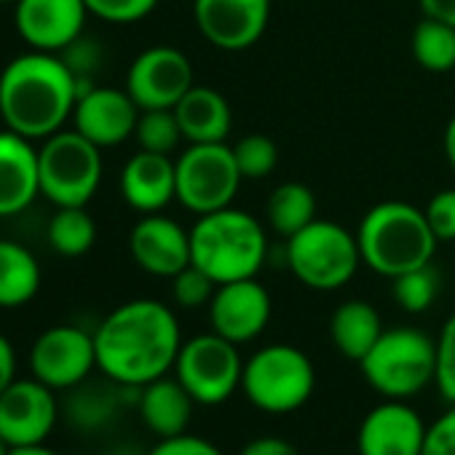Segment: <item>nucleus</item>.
<instances>
[{
  "label": "nucleus",
  "mask_w": 455,
  "mask_h": 455,
  "mask_svg": "<svg viewBox=\"0 0 455 455\" xmlns=\"http://www.w3.org/2000/svg\"><path fill=\"white\" fill-rule=\"evenodd\" d=\"M198 33L222 52L255 46L271 20V0H193Z\"/></svg>",
  "instance_id": "nucleus-13"
},
{
  "label": "nucleus",
  "mask_w": 455,
  "mask_h": 455,
  "mask_svg": "<svg viewBox=\"0 0 455 455\" xmlns=\"http://www.w3.org/2000/svg\"><path fill=\"white\" fill-rule=\"evenodd\" d=\"M193 86V65L174 46L145 49L126 73V92L140 110H174Z\"/></svg>",
  "instance_id": "nucleus-12"
},
{
  "label": "nucleus",
  "mask_w": 455,
  "mask_h": 455,
  "mask_svg": "<svg viewBox=\"0 0 455 455\" xmlns=\"http://www.w3.org/2000/svg\"><path fill=\"white\" fill-rule=\"evenodd\" d=\"M121 196L140 214H156L177 198V174L172 156L140 150L121 172Z\"/></svg>",
  "instance_id": "nucleus-21"
},
{
  "label": "nucleus",
  "mask_w": 455,
  "mask_h": 455,
  "mask_svg": "<svg viewBox=\"0 0 455 455\" xmlns=\"http://www.w3.org/2000/svg\"><path fill=\"white\" fill-rule=\"evenodd\" d=\"M380 335H383L380 314L367 300H346L335 308L330 319L332 346L338 348V354H343L351 362H362Z\"/></svg>",
  "instance_id": "nucleus-24"
},
{
  "label": "nucleus",
  "mask_w": 455,
  "mask_h": 455,
  "mask_svg": "<svg viewBox=\"0 0 455 455\" xmlns=\"http://www.w3.org/2000/svg\"><path fill=\"white\" fill-rule=\"evenodd\" d=\"M46 239L54 252L65 258H81L97 242V222L86 206H57V214L49 220Z\"/></svg>",
  "instance_id": "nucleus-27"
},
{
  "label": "nucleus",
  "mask_w": 455,
  "mask_h": 455,
  "mask_svg": "<svg viewBox=\"0 0 455 455\" xmlns=\"http://www.w3.org/2000/svg\"><path fill=\"white\" fill-rule=\"evenodd\" d=\"M140 121V108L126 89L92 86L86 89L73 110L76 132L92 140L97 148H116L134 137Z\"/></svg>",
  "instance_id": "nucleus-18"
},
{
  "label": "nucleus",
  "mask_w": 455,
  "mask_h": 455,
  "mask_svg": "<svg viewBox=\"0 0 455 455\" xmlns=\"http://www.w3.org/2000/svg\"><path fill=\"white\" fill-rule=\"evenodd\" d=\"M9 455H60L46 444H25V447H12Z\"/></svg>",
  "instance_id": "nucleus-44"
},
{
  "label": "nucleus",
  "mask_w": 455,
  "mask_h": 455,
  "mask_svg": "<svg viewBox=\"0 0 455 455\" xmlns=\"http://www.w3.org/2000/svg\"><path fill=\"white\" fill-rule=\"evenodd\" d=\"M423 455H455V404L428 423Z\"/></svg>",
  "instance_id": "nucleus-38"
},
{
  "label": "nucleus",
  "mask_w": 455,
  "mask_h": 455,
  "mask_svg": "<svg viewBox=\"0 0 455 455\" xmlns=\"http://www.w3.org/2000/svg\"><path fill=\"white\" fill-rule=\"evenodd\" d=\"M420 9H423V17H431L455 28V0H420Z\"/></svg>",
  "instance_id": "nucleus-42"
},
{
  "label": "nucleus",
  "mask_w": 455,
  "mask_h": 455,
  "mask_svg": "<svg viewBox=\"0 0 455 455\" xmlns=\"http://www.w3.org/2000/svg\"><path fill=\"white\" fill-rule=\"evenodd\" d=\"M12 452V447H9V442L4 439V436H0V455H9Z\"/></svg>",
  "instance_id": "nucleus-45"
},
{
  "label": "nucleus",
  "mask_w": 455,
  "mask_h": 455,
  "mask_svg": "<svg viewBox=\"0 0 455 455\" xmlns=\"http://www.w3.org/2000/svg\"><path fill=\"white\" fill-rule=\"evenodd\" d=\"M239 455H298V450L284 436H255L242 447Z\"/></svg>",
  "instance_id": "nucleus-40"
},
{
  "label": "nucleus",
  "mask_w": 455,
  "mask_h": 455,
  "mask_svg": "<svg viewBox=\"0 0 455 455\" xmlns=\"http://www.w3.org/2000/svg\"><path fill=\"white\" fill-rule=\"evenodd\" d=\"M244 359L239 346L217 332H204L182 343L174 362V378L196 404L217 407L242 388Z\"/></svg>",
  "instance_id": "nucleus-9"
},
{
  "label": "nucleus",
  "mask_w": 455,
  "mask_h": 455,
  "mask_svg": "<svg viewBox=\"0 0 455 455\" xmlns=\"http://www.w3.org/2000/svg\"><path fill=\"white\" fill-rule=\"evenodd\" d=\"M41 196V166L33 140L0 132V217L25 212Z\"/></svg>",
  "instance_id": "nucleus-20"
},
{
  "label": "nucleus",
  "mask_w": 455,
  "mask_h": 455,
  "mask_svg": "<svg viewBox=\"0 0 455 455\" xmlns=\"http://www.w3.org/2000/svg\"><path fill=\"white\" fill-rule=\"evenodd\" d=\"M84 386V383H81ZM73 394L68 404V415L81 428H100L116 412V394L108 388H81Z\"/></svg>",
  "instance_id": "nucleus-32"
},
{
  "label": "nucleus",
  "mask_w": 455,
  "mask_h": 455,
  "mask_svg": "<svg viewBox=\"0 0 455 455\" xmlns=\"http://www.w3.org/2000/svg\"><path fill=\"white\" fill-rule=\"evenodd\" d=\"M316 388V367L306 351L271 343L244 362L242 391L252 407L268 415H290L308 404Z\"/></svg>",
  "instance_id": "nucleus-6"
},
{
  "label": "nucleus",
  "mask_w": 455,
  "mask_h": 455,
  "mask_svg": "<svg viewBox=\"0 0 455 455\" xmlns=\"http://www.w3.org/2000/svg\"><path fill=\"white\" fill-rule=\"evenodd\" d=\"M41 290V266L33 252L12 239H0V308H22Z\"/></svg>",
  "instance_id": "nucleus-25"
},
{
  "label": "nucleus",
  "mask_w": 455,
  "mask_h": 455,
  "mask_svg": "<svg viewBox=\"0 0 455 455\" xmlns=\"http://www.w3.org/2000/svg\"><path fill=\"white\" fill-rule=\"evenodd\" d=\"M356 239L362 263L386 279L428 266L439 244L423 209L407 201L375 204L362 217Z\"/></svg>",
  "instance_id": "nucleus-4"
},
{
  "label": "nucleus",
  "mask_w": 455,
  "mask_h": 455,
  "mask_svg": "<svg viewBox=\"0 0 455 455\" xmlns=\"http://www.w3.org/2000/svg\"><path fill=\"white\" fill-rule=\"evenodd\" d=\"M434 386L447 404H455V314L436 335V378Z\"/></svg>",
  "instance_id": "nucleus-34"
},
{
  "label": "nucleus",
  "mask_w": 455,
  "mask_h": 455,
  "mask_svg": "<svg viewBox=\"0 0 455 455\" xmlns=\"http://www.w3.org/2000/svg\"><path fill=\"white\" fill-rule=\"evenodd\" d=\"M391 292H394V300L402 311L407 314H423L434 306L436 300V292H439V274L436 268L428 263V266H420V268H412L407 274H399L391 279Z\"/></svg>",
  "instance_id": "nucleus-29"
},
{
  "label": "nucleus",
  "mask_w": 455,
  "mask_h": 455,
  "mask_svg": "<svg viewBox=\"0 0 455 455\" xmlns=\"http://www.w3.org/2000/svg\"><path fill=\"white\" fill-rule=\"evenodd\" d=\"M217 284L212 276H206L201 268H196L193 263L185 266L177 276H172V298L177 306L182 308H201L209 306L212 295H214Z\"/></svg>",
  "instance_id": "nucleus-33"
},
{
  "label": "nucleus",
  "mask_w": 455,
  "mask_h": 455,
  "mask_svg": "<svg viewBox=\"0 0 455 455\" xmlns=\"http://www.w3.org/2000/svg\"><path fill=\"white\" fill-rule=\"evenodd\" d=\"M57 399L54 388L36 378L14 380L0 394V436L9 447L44 444L57 426Z\"/></svg>",
  "instance_id": "nucleus-15"
},
{
  "label": "nucleus",
  "mask_w": 455,
  "mask_h": 455,
  "mask_svg": "<svg viewBox=\"0 0 455 455\" xmlns=\"http://www.w3.org/2000/svg\"><path fill=\"white\" fill-rule=\"evenodd\" d=\"M81 84L60 54L28 52L0 73V118L6 129L46 140L73 118Z\"/></svg>",
  "instance_id": "nucleus-2"
},
{
  "label": "nucleus",
  "mask_w": 455,
  "mask_h": 455,
  "mask_svg": "<svg viewBox=\"0 0 455 455\" xmlns=\"http://www.w3.org/2000/svg\"><path fill=\"white\" fill-rule=\"evenodd\" d=\"M412 57L428 73H450L455 68V28L423 17L412 30Z\"/></svg>",
  "instance_id": "nucleus-28"
},
{
  "label": "nucleus",
  "mask_w": 455,
  "mask_h": 455,
  "mask_svg": "<svg viewBox=\"0 0 455 455\" xmlns=\"http://www.w3.org/2000/svg\"><path fill=\"white\" fill-rule=\"evenodd\" d=\"M234 158L244 180H266L279 166V148L266 134H247L234 145Z\"/></svg>",
  "instance_id": "nucleus-31"
},
{
  "label": "nucleus",
  "mask_w": 455,
  "mask_h": 455,
  "mask_svg": "<svg viewBox=\"0 0 455 455\" xmlns=\"http://www.w3.org/2000/svg\"><path fill=\"white\" fill-rule=\"evenodd\" d=\"M174 174L177 201L198 217L231 206L244 180L236 166L234 148L225 142L190 145L174 161Z\"/></svg>",
  "instance_id": "nucleus-10"
},
{
  "label": "nucleus",
  "mask_w": 455,
  "mask_h": 455,
  "mask_svg": "<svg viewBox=\"0 0 455 455\" xmlns=\"http://www.w3.org/2000/svg\"><path fill=\"white\" fill-rule=\"evenodd\" d=\"M271 311V295L258 279L228 282L217 284L209 300V324L212 332L236 346H244L266 332Z\"/></svg>",
  "instance_id": "nucleus-14"
},
{
  "label": "nucleus",
  "mask_w": 455,
  "mask_h": 455,
  "mask_svg": "<svg viewBox=\"0 0 455 455\" xmlns=\"http://www.w3.org/2000/svg\"><path fill=\"white\" fill-rule=\"evenodd\" d=\"M62 60H65V65L73 70V76L78 78V84H81V94L86 92V89H92L94 86V81H92V76H94V70L100 68V62H102V49H100V44L97 41H92V38H78L76 44H70L62 54H60Z\"/></svg>",
  "instance_id": "nucleus-36"
},
{
  "label": "nucleus",
  "mask_w": 455,
  "mask_h": 455,
  "mask_svg": "<svg viewBox=\"0 0 455 455\" xmlns=\"http://www.w3.org/2000/svg\"><path fill=\"white\" fill-rule=\"evenodd\" d=\"M89 9L84 0H17L14 25L33 52L62 54L84 36Z\"/></svg>",
  "instance_id": "nucleus-16"
},
{
  "label": "nucleus",
  "mask_w": 455,
  "mask_h": 455,
  "mask_svg": "<svg viewBox=\"0 0 455 455\" xmlns=\"http://www.w3.org/2000/svg\"><path fill=\"white\" fill-rule=\"evenodd\" d=\"M428 423L404 399H386L375 404L359 423V455H423Z\"/></svg>",
  "instance_id": "nucleus-17"
},
{
  "label": "nucleus",
  "mask_w": 455,
  "mask_h": 455,
  "mask_svg": "<svg viewBox=\"0 0 455 455\" xmlns=\"http://www.w3.org/2000/svg\"><path fill=\"white\" fill-rule=\"evenodd\" d=\"M148 455H225V452L214 442H209L204 436H193L185 431V434L161 439Z\"/></svg>",
  "instance_id": "nucleus-39"
},
{
  "label": "nucleus",
  "mask_w": 455,
  "mask_h": 455,
  "mask_svg": "<svg viewBox=\"0 0 455 455\" xmlns=\"http://www.w3.org/2000/svg\"><path fill=\"white\" fill-rule=\"evenodd\" d=\"M137 407H140L145 426L158 439H166V436H177L188 431L196 402L177 378L164 375L140 388Z\"/></svg>",
  "instance_id": "nucleus-22"
},
{
  "label": "nucleus",
  "mask_w": 455,
  "mask_h": 455,
  "mask_svg": "<svg viewBox=\"0 0 455 455\" xmlns=\"http://www.w3.org/2000/svg\"><path fill=\"white\" fill-rule=\"evenodd\" d=\"M129 252L145 274L172 279L190 266V231L161 212L145 214L129 234Z\"/></svg>",
  "instance_id": "nucleus-19"
},
{
  "label": "nucleus",
  "mask_w": 455,
  "mask_h": 455,
  "mask_svg": "<svg viewBox=\"0 0 455 455\" xmlns=\"http://www.w3.org/2000/svg\"><path fill=\"white\" fill-rule=\"evenodd\" d=\"M284 258L300 284L319 292H335L354 279L362 263V250L356 234L348 228L316 217L287 239Z\"/></svg>",
  "instance_id": "nucleus-7"
},
{
  "label": "nucleus",
  "mask_w": 455,
  "mask_h": 455,
  "mask_svg": "<svg viewBox=\"0 0 455 455\" xmlns=\"http://www.w3.org/2000/svg\"><path fill=\"white\" fill-rule=\"evenodd\" d=\"M89 14L110 25H132L156 12L158 0H84Z\"/></svg>",
  "instance_id": "nucleus-35"
},
{
  "label": "nucleus",
  "mask_w": 455,
  "mask_h": 455,
  "mask_svg": "<svg viewBox=\"0 0 455 455\" xmlns=\"http://www.w3.org/2000/svg\"><path fill=\"white\" fill-rule=\"evenodd\" d=\"M97 367L94 332L76 324H57L38 335L30 348L33 378L54 391H70L86 383Z\"/></svg>",
  "instance_id": "nucleus-11"
},
{
  "label": "nucleus",
  "mask_w": 455,
  "mask_h": 455,
  "mask_svg": "<svg viewBox=\"0 0 455 455\" xmlns=\"http://www.w3.org/2000/svg\"><path fill=\"white\" fill-rule=\"evenodd\" d=\"M436 242H455V188H444L431 196L423 209Z\"/></svg>",
  "instance_id": "nucleus-37"
},
{
  "label": "nucleus",
  "mask_w": 455,
  "mask_h": 455,
  "mask_svg": "<svg viewBox=\"0 0 455 455\" xmlns=\"http://www.w3.org/2000/svg\"><path fill=\"white\" fill-rule=\"evenodd\" d=\"M17 380V351L6 335H0V394Z\"/></svg>",
  "instance_id": "nucleus-41"
},
{
  "label": "nucleus",
  "mask_w": 455,
  "mask_h": 455,
  "mask_svg": "<svg viewBox=\"0 0 455 455\" xmlns=\"http://www.w3.org/2000/svg\"><path fill=\"white\" fill-rule=\"evenodd\" d=\"M134 140H137L140 150L172 156L182 140V129L177 124L174 110H140Z\"/></svg>",
  "instance_id": "nucleus-30"
},
{
  "label": "nucleus",
  "mask_w": 455,
  "mask_h": 455,
  "mask_svg": "<svg viewBox=\"0 0 455 455\" xmlns=\"http://www.w3.org/2000/svg\"><path fill=\"white\" fill-rule=\"evenodd\" d=\"M182 343L174 311L150 298L118 306L94 332L100 372L116 386L129 388H142L169 375Z\"/></svg>",
  "instance_id": "nucleus-1"
},
{
  "label": "nucleus",
  "mask_w": 455,
  "mask_h": 455,
  "mask_svg": "<svg viewBox=\"0 0 455 455\" xmlns=\"http://www.w3.org/2000/svg\"><path fill=\"white\" fill-rule=\"evenodd\" d=\"M174 116L182 129V140H188L190 145L225 142L234 124L231 105L217 89L209 86H193L174 105Z\"/></svg>",
  "instance_id": "nucleus-23"
},
{
  "label": "nucleus",
  "mask_w": 455,
  "mask_h": 455,
  "mask_svg": "<svg viewBox=\"0 0 455 455\" xmlns=\"http://www.w3.org/2000/svg\"><path fill=\"white\" fill-rule=\"evenodd\" d=\"M266 217L279 236L290 239L316 220V196L303 182H282L268 196Z\"/></svg>",
  "instance_id": "nucleus-26"
},
{
  "label": "nucleus",
  "mask_w": 455,
  "mask_h": 455,
  "mask_svg": "<svg viewBox=\"0 0 455 455\" xmlns=\"http://www.w3.org/2000/svg\"><path fill=\"white\" fill-rule=\"evenodd\" d=\"M364 380L386 399H410L436 378V338L418 327L383 330L359 362Z\"/></svg>",
  "instance_id": "nucleus-5"
},
{
  "label": "nucleus",
  "mask_w": 455,
  "mask_h": 455,
  "mask_svg": "<svg viewBox=\"0 0 455 455\" xmlns=\"http://www.w3.org/2000/svg\"><path fill=\"white\" fill-rule=\"evenodd\" d=\"M268 260V239L258 217L225 206L201 214L190 228V263L214 284L255 279Z\"/></svg>",
  "instance_id": "nucleus-3"
},
{
  "label": "nucleus",
  "mask_w": 455,
  "mask_h": 455,
  "mask_svg": "<svg viewBox=\"0 0 455 455\" xmlns=\"http://www.w3.org/2000/svg\"><path fill=\"white\" fill-rule=\"evenodd\" d=\"M444 156H447V164L455 172V116L447 121V129H444Z\"/></svg>",
  "instance_id": "nucleus-43"
},
{
  "label": "nucleus",
  "mask_w": 455,
  "mask_h": 455,
  "mask_svg": "<svg viewBox=\"0 0 455 455\" xmlns=\"http://www.w3.org/2000/svg\"><path fill=\"white\" fill-rule=\"evenodd\" d=\"M102 148L81 132H57L38 148L41 196L54 206H86L102 182Z\"/></svg>",
  "instance_id": "nucleus-8"
},
{
  "label": "nucleus",
  "mask_w": 455,
  "mask_h": 455,
  "mask_svg": "<svg viewBox=\"0 0 455 455\" xmlns=\"http://www.w3.org/2000/svg\"><path fill=\"white\" fill-rule=\"evenodd\" d=\"M0 4H17V0H0Z\"/></svg>",
  "instance_id": "nucleus-46"
}]
</instances>
